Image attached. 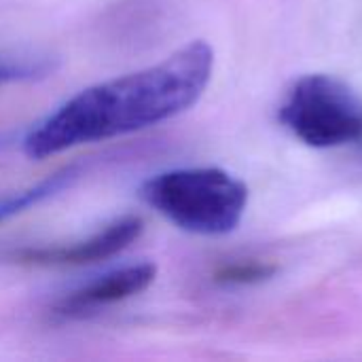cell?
Segmentation results:
<instances>
[{
    "label": "cell",
    "instance_id": "6da1fadb",
    "mask_svg": "<svg viewBox=\"0 0 362 362\" xmlns=\"http://www.w3.org/2000/svg\"><path fill=\"white\" fill-rule=\"evenodd\" d=\"M214 72V49L191 40L163 62L91 85L23 138L30 159H47L81 144L102 142L159 125L189 110Z\"/></svg>",
    "mask_w": 362,
    "mask_h": 362
},
{
    "label": "cell",
    "instance_id": "7a4b0ae2",
    "mask_svg": "<svg viewBox=\"0 0 362 362\" xmlns=\"http://www.w3.org/2000/svg\"><path fill=\"white\" fill-rule=\"evenodd\" d=\"M140 197L189 233L225 235L246 212L248 187L221 168H182L142 182Z\"/></svg>",
    "mask_w": 362,
    "mask_h": 362
},
{
    "label": "cell",
    "instance_id": "3957f363",
    "mask_svg": "<svg viewBox=\"0 0 362 362\" xmlns=\"http://www.w3.org/2000/svg\"><path fill=\"white\" fill-rule=\"evenodd\" d=\"M280 121L314 148L362 140V102L346 83L329 74L301 76L280 106Z\"/></svg>",
    "mask_w": 362,
    "mask_h": 362
},
{
    "label": "cell",
    "instance_id": "277c9868",
    "mask_svg": "<svg viewBox=\"0 0 362 362\" xmlns=\"http://www.w3.org/2000/svg\"><path fill=\"white\" fill-rule=\"evenodd\" d=\"M144 231V221L136 214L121 216L100 229L98 233L68 246H45V248H23L15 252V259L25 265L36 267H81L106 261L125 248H129Z\"/></svg>",
    "mask_w": 362,
    "mask_h": 362
},
{
    "label": "cell",
    "instance_id": "5b68a950",
    "mask_svg": "<svg viewBox=\"0 0 362 362\" xmlns=\"http://www.w3.org/2000/svg\"><path fill=\"white\" fill-rule=\"evenodd\" d=\"M155 278H157V265L148 261L115 269L62 297L53 308V314L64 320L87 318L108 305L127 301L144 293L155 282Z\"/></svg>",
    "mask_w": 362,
    "mask_h": 362
},
{
    "label": "cell",
    "instance_id": "8992f818",
    "mask_svg": "<svg viewBox=\"0 0 362 362\" xmlns=\"http://www.w3.org/2000/svg\"><path fill=\"white\" fill-rule=\"evenodd\" d=\"M81 172H83L81 165L72 163V165H66V168L45 176L36 185H30L25 189L0 195V223H4V221L25 212L28 208H34V206L51 199L53 195L62 193L64 189L74 185V180L81 176Z\"/></svg>",
    "mask_w": 362,
    "mask_h": 362
},
{
    "label": "cell",
    "instance_id": "52a82bcc",
    "mask_svg": "<svg viewBox=\"0 0 362 362\" xmlns=\"http://www.w3.org/2000/svg\"><path fill=\"white\" fill-rule=\"evenodd\" d=\"M274 274V267L261 265V263H238L227 265L216 274V282L223 284H252L269 278Z\"/></svg>",
    "mask_w": 362,
    "mask_h": 362
},
{
    "label": "cell",
    "instance_id": "ba28073f",
    "mask_svg": "<svg viewBox=\"0 0 362 362\" xmlns=\"http://www.w3.org/2000/svg\"><path fill=\"white\" fill-rule=\"evenodd\" d=\"M49 72L47 62H0V85L13 81H28Z\"/></svg>",
    "mask_w": 362,
    "mask_h": 362
}]
</instances>
